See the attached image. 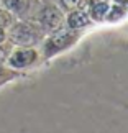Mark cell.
I'll use <instances>...</instances> for the list:
<instances>
[{
  "mask_svg": "<svg viewBox=\"0 0 128 133\" xmlns=\"http://www.w3.org/2000/svg\"><path fill=\"white\" fill-rule=\"evenodd\" d=\"M8 39L17 46H23V48H31L39 39L43 38V30L38 25L28 23V22H18L10 25L8 31Z\"/></svg>",
  "mask_w": 128,
  "mask_h": 133,
  "instance_id": "6da1fadb",
  "label": "cell"
},
{
  "mask_svg": "<svg viewBox=\"0 0 128 133\" xmlns=\"http://www.w3.org/2000/svg\"><path fill=\"white\" fill-rule=\"evenodd\" d=\"M79 39V30L72 28H61L58 31L51 33L44 43V58H53L54 54L68 49Z\"/></svg>",
  "mask_w": 128,
  "mask_h": 133,
  "instance_id": "7a4b0ae2",
  "label": "cell"
},
{
  "mask_svg": "<svg viewBox=\"0 0 128 133\" xmlns=\"http://www.w3.org/2000/svg\"><path fill=\"white\" fill-rule=\"evenodd\" d=\"M38 22H39V28L43 30V33L51 35V33L63 28L64 15L56 5H46V7L41 8V12L38 13Z\"/></svg>",
  "mask_w": 128,
  "mask_h": 133,
  "instance_id": "3957f363",
  "label": "cell"
},
{
  "mask_svg": "<svg viewBox=\"0 0 128 133\" xmlns=\"http://www.w3.org/2000/svg\"><path fill=\"white\" fill-rule=\"evenodd\" d=\"M38 59V53L36 49L33 48H22V49H17L10 54L8 58V64L15 69H23V68H28L31 66L35 61Z\"/></svg>",
  "mask_w": 128,
  "mask_h": 133,
  "instance_id": "277c9868",
  "label": "cell"
},
{
  "mask_svg": "<svg viewBox=\"0 0 128 133\" xmlns=\"http://www.w3.org/2000/svg\"><path fill=\"white\" fill-rule=\"evenodd\" d=\"M66 25L68 28H72V30H80L90 25V15L85 8H76V10H71L68 18H66Z\"/></svg>",
  "mask_w": 128,
  "mask_h": 133,
  "instance_id": "5b68a950",
  "label": "cell"
},
{
  "mask_svg": "<svg viewBox=\"0 0 128 133\" xmlns=\"http://www.w3.org/2000/svg\"><path fill=\"white\" fill-rule=\"evenodd\" d=\"M2 2H3V7L10 13L18 15V17L25 15L30 8V0H2Z\"/></svg>",
  "mask_w": 128,
  "mask_h": 133,
  "instance_id": "8992f818",
  "label": "cell"
},
{
  "mask_svg": "<svg viewBox=\"0 0 128 133\" xmlns=\"http://www.w3.org/2000/svg\"><path fill=\"white\" fill-rule=\"evenodd\" d=\"M84 3H89V0H61V5L66 10H76V8H84Z\"/></svg>",
  "mask_w": 128,
  "mask_h": 133,
  "instance_id": "52a82bcc",
  "label": "cell"
},
{
  "mask_svg": "<svg viewBox=\"0 0 128 133\" xmlns=\"http://www.w3.org/2000/svg\"><path fill=\"white\" fill-rule=\"evenodd\" d=\"M12 23H13V15L10 13L7 8H5V10L0 8V26L7 28V26H10Z\"/></svg>",
  "mask_w": 128,
  "mask_h": 133,
  "instance_id": "ba28073f",
  "label": "cell"
},
{
  "mask_svg": "<svg viewBox=\"0 0 128 133\" xmlns=\"http://www.w3.org/2000/svg\"><path fill=\"white\" fill-rule=\"evenodd\" d=\"M113 3H117L118 7H122V8L128 10V0H113Z\"/></svg>",
  "mask_w": 128,
  "mask_h": 133,
  "instance_id": "9c48e42d",
  "label": "cell"
},
{
  "mask_svg": "<svg viewBox=\"0 0 128 133\" xmlns=\"http://www.w3.org/2000/svg\"><path fill=\"white\" fill-rule=\"evenodd\" d=\"M5 39H7V31H5L3 26H0V44H2Z\"/></svg>",
  "mask_w": 128,
  "mask_h": 133,
  "instance_id": "30bf717a",
  "label": "cell"
},
{
  "mask_svg": "<svg viewBox=\"0 0 128 133\" xmlns=\"http://www.w3.org/2000/svg\"><path fill=\"white\" fill-rule=\"evenodd\" d=\"M5 59H7V51H5V48L0 46V63H3Z\"/></svg>",
  "mask_w": 128,
  "mask_h": 133,
  "instance_id": "8fae6325",
  "label": "cell"
},
{
  "mask_svg": "<svg viewBox=\"0 0 128 133\" xmlns=\"http://www.w3.org/2000/svg\"><path fill=\"white\" fill-rule=\"evenodd\" d=\"M0 72H2V68H0Z\"/></svg>",
  "mask_w": 128,
  "mask_h": 133,
  "instance_id": "7c38bea8",
  "label": "cell"
}]
</instances>
